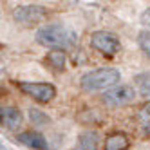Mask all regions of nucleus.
Here are the masks:
<instances>
[{"label":"nucleus","mask_w":150,"mask_h":150,"mask_svg":"<svg viewBox=\"0 0 150 150\" xmlns=\"http://www.w3.org/2000/svg\"><path fill=\"white\" fill-rule=\"evenodd\" d=\"M130 145V139L123 132H112L105 137V146L103 150H127Z\"/></svg>","instance_id":"9"},{"label":"nucleus","mask_w":150,"mask_h":150,"mask_svg":"<svg viewBox=\"0 0 150 150\" xmlns=\"http://www.w3.org/2000/svg\"><path fill=\"white\" fill-rule=\"evenodd\" d=\"M49 16V11L44 6H36V4H29V6H18L13 9V18L15 22L25 27H33Z\"/></svg>","instance_id":"3"},{"label":"nucleus","mask_w":150,"mask_h":150,"mask_svg":"<svg viewBox=\"0 0 150 150\" xmlns=\"http://www.w3.org/2000/svg\"><path fill=\"white\" fill-rule=\"evenodd\" d=\"M141 24L143 25H150V7L146 9V11H143V15H141Z\"/></svg>","instance_id":"16"},{"label":"nucleus","mask_w":150,"mask_h":150,"mask_svg":"<svg viewBox=\"0 0 150 150\" xmlns=\"http://www.w3.org/2000/svg\"><path fill=\"white\" fill-rule=\"evenodd\" d=\"M65 62H67V56L63 51H49L45 56V63L52 71H58V72L65 69Z\"/></svg>","instance_id":"12"},{"label":"nucleus","mask_w":150,"mask_h":150,"mask_svg":"<svg viewBox=\"0 0 150 150\" xmlns=\"http://www.w3.org/2000/svg\"><path fill=\"white\" fill-rule=\"evenodd\" d=\"M29 116H31V121H35L36 125H44V123H47V120H49L45 114H42V112H38V110H35V109L29 110Z\"/></svg>","instance_id":"15"},{"label":"nucleus","mask_w":150,"mask_h":150,"mask_svg":"<svg viewBox=\"0 0 150 150\" xmlns=\"http://www.w3.org/2000/svg\"><path fill=\"white\" fill-rule=\"evenodd\" d=\"M137 45L141 47V51L145 52V54L150 56V33H148V31L139 33V36H137Z\"/></svg>","instance_id":"14"},{"label":"nucleus","mask_w":150,"mask_h":150,"mask_svg":"<svg viewBox=\"0 0 150 150\" xmlns=\"http://www.w3.org/2000/svg\"><path fill=\"white\" fill-rule=\"evenodd\" d=\"M134 85H136V91H139V94L150 96V72L136 74L134 76Z\"/></svg>","instance_id":"13"},{"label":"nucleus","mask_w":150,"mask_h":150,"mask_svg":"<svg viewBox=\"0 0 150 150\" xmlns=\"http://www.w3.org/2000/svg\"><path fill=\"white\" fill-rule=\"evenodd\" d=\"M98 145H100L98 134L91 130V132H83L78 137V143L74 150H98Z\"/></svg>","instance_id":"11"},{"label":"nucleus","mask_w":150,"mask_h":150,"mask_svg":"<svg viewBox=\"0 0 150 150\" xmlns=\"http://www.w3.org/2000/svg\"><path fill=\"white\" fill-rule=\"evenodd\" d=\"M0 121L9 130H18L22 127V112L15 107H4L0 109Z\"/></svg>","instance_id":"7"},{"label":"nucleus","mask_w":150,"mask_h":150,"mask_svg":"<svg viewBox=\"0 0 150 150\" xmlns=\"http://www.w3.org/2000/svg\"><path fill=\"white\" fill-rule=\"evenodd\" d=\"M16 139L20 143H24L29 148H35V150H47V141L45 137L42 136L40 132H22L18 134Z\"/></svg>","instance_id":"8"},{"label":"nucleus","mask_w":150,"mask_h":150,"mask_svg":"<svg viewBox=\"0 0 150 150\" xmlns=\"http://www.w3.org/2000/svg\"><path fill=\"white\" fill-rule=\"evenodd\" d=\"M91 45L105 56H114L116 52L121 49L120 38L112 33H105V31H96L91 36Z\"/></svg>","instance_id":"5"},{"label":"nucleus","mask_w":150,"mask_h":150,"mask_svg":"<svg viewBox=\"0 0 150 150\" xmlns=\"http://www.w3.org/2000/svg\"><path fill=\"white\" fill-rule=\"evenodd\" d=\"M120 71L116 67H101L94 69L87 74H83L80 85L85 92H96V91H109L116 87V83L120 81Z\"/></svg>","instance_id":"2"},{"label":"nucleus","mask_w":150,"mask_h":150,"mask_svg":"<svg viewBox=\"0 0 150 150\" xmlns=\"http://www.w3.org/2000/svg\"><path fill=\"white\" fill-rule=\"evenodd\" d=\"M137 128L143 136H150V101L143 103L141 107L137 109Z\"/></svg>","instance_id":"10"},{"label":"nucleus","mask_w":150,"mask_h":150,"mask_svg":"<svg viewBox=\"0 0 150 150\" xmlns=\"http://www.w3.org/2000/svg\"><path fill=\"white\" fill-rule=\"evenodd\" d=\"M36 42L44 47H49L51 51H63L67 47H72L76 42V35L69 31L65 25L62 24H45L42 25L36 35Z\"/></svg>","instance_id":"1"},{"label":"nucleus","mask_w":150,"mask_h":150,"mask_svg":"<svg viewBox=\"0 0 150 150\" xmlns=\"http://www.w3.org/2000/svg\"><path fill=\"white\" fill-rule=\"evenodd\" d=\"M18 89L24 94L31 96L40 103H49L56 96V87L52 83H38V81H18Z\"/></svg>","instance_id":"4"},{"label":"nucleus","mask_w":150,"mask_h":150,"mask_svg":"<svg viewBox=\"0 0 150 150\" xmlns=\"http://www.w3.org/2000/svg\"><path fill=\"white\" fill-rule=\"evenodd\" d=\"M136 100V91L130 85H116V87L105 91L103 101L110 107H125Z\"/></svg>","instance_id":"6"}]
</instances>
